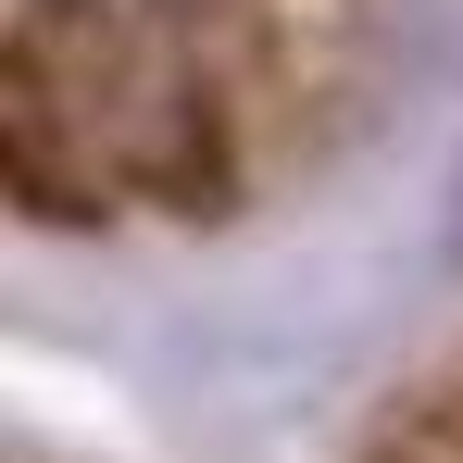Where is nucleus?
<instances>
[{
	"label": "nucleus",
	"mask_w": 463,
	"mask_h": 463,
	"mask_svg": "<svg viewBox=\"0 0 463 463\" xmlns=\"http://www.w3.org/2000/svg\"><path fill=\"white\" fill-rule=\"evenodd\" d=\"M13 201L88 226L126 188L213 213L226 201V63L175 0H13V100H0Z\"/></svg>",
	"instance_id": "1"
},
{
	"label": "nucleus",
	"mask_w": 463,
	"mask_h": 463,
	"mask_svg": "<svg viewBox=\"0 0 463 463\" xmlns=\"http://www.w3.org/2000/svg\"><path fill=\"white\" fill-rule=\"evenodd\" d=\"M451 451H463V401H451Z\"/></svg>",
	"instance_id": "2"
}]
</instances>
